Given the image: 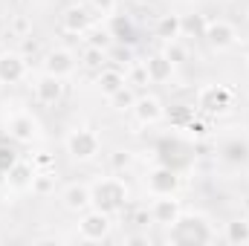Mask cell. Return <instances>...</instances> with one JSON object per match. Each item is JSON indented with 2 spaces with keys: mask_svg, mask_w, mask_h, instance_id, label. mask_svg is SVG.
<instances>
[{
  "mask_svg": "<svg viewBox=\"0 0 249 246\" xmlns=\"http://www.w3.org/2000/svg\"><path fill=\"white\" fill-rule=\"evenodd\" d=\"M162 53H165L174 64H183L188 58V50L180 44V38H177V41H162Z\"/></svg>",
  "mask_w": 249,
  "mask_h": 246,
  "instance_id": "d6a6232c",
  "label": "cell"
},
{
  "mask_svg": "<svg viewBox=\"0 0 249 246\" xmlns=\"http://www.w3.org/2000/svg\"><path fill=\"white\" fill-rule=\"evenodd\" d=\"M133 223H136V226H145V223H151V211H148V209H139V211L133 214Z\"/></svg>",
  "mask_w": 249,
  "mask_h": 246,
  "instance_id": "d590c367",
  "label": "cell"
},
{
  "mask_svg": "<svg viewBox=\"0 0 249 246\" xmlns=\"http://www.w3.org/2000/svg\"><path fill=\"white\" fill-rule=\"evenodd\" d=\"M29 162L35 165V171H53V168H55V159H53V154H47V151L32 154V159H29Z\"/></svg>",
  "mask_w": 249,
  "mask_h": 246,
  "instance_id": "e575fe53",
  "label": "cell"
},
{
  "mask_svg": "<svg viewBox=\"0 0 249 246\" xmlns=\"http://www.w3.org/2000/svg\"><path fill=\"white\" fill-rule=\"evenodd\" d=\"M206 26H209V20L203 15H197V12L183 15V38H203Z\"/></svg>",
  "mask_w": 249,
  "mask_h": 246,
  "instance_id": "484cf974",
  "label": "cell"
},
{
  "mask_svg": "<svg viewBox=\"0 0 249 246\" xmlns=\"http://www.w3.org/2000/svg\"><path fill=\"white\" fill-rule=\"evenodd\" d=\"M124 81L133 87V90H139V87H145V84H151V78H148V70H145V64H130L127 67V72H124Z\"/></svg>",
  "mask_w": 249,
  "mask_h": 246,
  "instance_id": "f1b7e54d",
  "label": "cell"
},
{
  "mask_svg": "<svg viewBox=\"0 0 249 246\" xmlns=\"http://www.w3.org/2000/svg\"><path fill=\"white\" fill-rule=\"evenodd\" d=\"M235 105V90L229 84H203L197 90V107L206 113V116H214V113H226L229 107Z\"/></svg>",
  "mask_w": 249,
  "mask_h": 246,
  "instance_id": "277c9868",
  "label": "cell"
},
{
  "mask_svg": "<svg viewBox=\"0 0 249 246\" xmlns=\"http://www.w3.org/2000/svg\"><path fill=\"white\" fill-rule=\"evenodd\" d=\"M142 64H145V70H148L151 84H165V81H171V78H174V70H177V64L171 61L162 50L151 53V55H148Z\"/></svg>",
  "mask_w": 249,
  "mask_h": 246,
  "instance_id": "2e32d148",
  "label": "cell"
},
{
  "mask_svg": "<svg viewBox=\"0 0 249 246\" xmlns=\"http://www.w3.org/2000/svg\"><path fill=\"white\" fill-rule=\"evenodd\" d=\"M203 41H206L214 53H226V50H232V47L241 41V35H238L235 23H229V20H209Z\"/></svg>",
  "mask_w": 249,
  "mask_h": 246,
  "instance_id": "9c48e42d",
  "label": "cell"
},
{
  "mask_svg": "<svg viewBox=\"0 0 249 246\" xmlns=\"http://www.w3.org/2000/svg\"><path fill=\"white\" fill-rule=\"evenodd\" d=\"M139 6H154V3H160V0H136Z\"/></svg>",
  "mask_w": 249,
  "mask_h": 246,
  "instance_id": "8d00e7d4",
  "label": "cell"
},
{
  "mask_svg": "<svg viewBox=\"0 0 249 246\" xmlns=\"http://www.w3.org/2000/svg\"><path fill=\"white\" fill-rule=\"evenodd\" d=\"M223 241L232 246H247L249 244V220L247 217H235L223 226Z\"/></svg>",
  "mask_w": 249,
  "mask_h": 246,
  "instance_id": "44dd1931",
  "label": "cell"
},
{
  "mask_svg": "<svg viewBox=\"0 0 249 246\" xmlns=\"http://www.w3.org/2000/svg\"><path fill=\"white\" fill-rule=\"evenodd\" d=\"M81 38H84V47H96V50H105V53H110V47L116 44V41H113V35H110V29H107V26H102V23L90 26Z\"/></svg>",
  "mask_w": 249,
  "mask_h": 246,
  "instance_id": "7402d4cb",
  "label": "cell"
},
{
  "mask_svg": "<svg viewBox=\"0 0 249 246\" xmlns=\"http://www.w3.org/2000/svg\"><path fill=\"white\" fill-rule=\"evenodd\" d=\"M145 188L151 197H165V194H177L180 191V174L171 165H154L145 177Z\"/></svg>",
  "mask_w": 249,
  "mask_h": 246,
  "instance_id": "52a82bcc",
  "label": "cell"
},
{
  "mask_svg": "<svg viewBox=\"0 0 249 246\" xmlns=\"http://www.w3.org/2000/svg\"><path fill=\"white\" fill-rule=\"evenodd\" d=\"M32 191L47 197L55 191V168L53 171H35V180H32Z\"/></svg>",
  "mask_w": 249,
  "mask_h": 246,
  "instance_id": "4316f807",
  "label": "cell"
},
{
  "mask_svg": "<svg viewBox=\"0 0 249 246\" xmlns=\"http://www.w3.org/2000/svg\"><path fill=\"white\" fill-rule=\"evenodd\" d=\"M29 72V61L20 50H3L0 53V84H18Z\"/></svg>",
  "mask_w": 249,
  "mask_h": 246,
  "instance_id": "7c38bea8",
  "label": "cell"
},
{
  "mask_svg": "<svg viewBox=\"0 0 249 246\" xmlns=\"http://www.w3.org/2000/svg\"><path fill=\"white\" fill-rule=\"evenodd\" d=\"M32 180H35V165L26 162V159H18L3 177L9 191H32Z\"/></svg>",
  "mask_w": 249,
  "mask_h": 246,
  "instance_id": "e0dca14e",
  "label": "cell"
},
{
  "mask_svg": "<svg viewBox=\"0 0 249 246\" xmlns=\"http://www.w3.org/2000/svg\"><path fill=\"white\" fill-rule=\"evenodd\" d=\"M6 133H9L15 142H20V145H32V142L41 139V122H38L29 110H15V113H9V119H6Z\"/></svg>",
  "mask_w": 249,
  "mask_h": 246,
  "instance_id": "8992f818",
  "label": "cell"
},
{
  "mask_svg": "<svg viewBox=\"0 0 249 246\" xmlns=\"http://www.w3.org/2000/svg\"><path fill=\"white\" fill-rule=\"evenodd\" d=\"M247 67H249V55H247Z\"/></svg>",
  "mask_w": 249,
  "mask_h": 246,
  "instance_id": "f35d334b",
  "label": "cell"
},
{
  "mask_svg": "<svg viewBox=\"0 0 249 246\" xmlns=\"http://www.w3.org/2000/svg\"><path fill=\"white\" fill-rule=\"evenodd\" d=\"M133 162H136L133 151L119 148V151H113V154H110V171H116V174H122V171H127V168H133Z\"/></svg>",
  "mask_w": 249,
  "mask_h": 246,
  "instance_id": "f546056e",
  "label": "cell"
},
{
  "mask_svg": "<svg viewBox=\"0 0 249 246\" xmlns=\"http://www.w3.org/2000/svg\"><path fill=\"white\" fill-rule=\"evenodd\" d=\"M110 229H113V217L102 209H87L78 214V241L99 244L110 235Z\"/></svg>",
  "mask_w": 249,
  "mask_h": 246,
  "instance_id": "5b68a950",
  "label": "cell"
},
{
  "mask_svg": "<svg viewBox=\"0 0 249 246\" xmlns=\"http://www.w3.org/2000/svg\"><path fill=\"white\" fill-rule=\"evenodd\" d=\"M133 119L139 124H145V127H151V124H160L165 119V105H162V99L160 96H154V93H142V96H136V105H133Z\"/></svg>",
  "mask_w": 249,
  "mask_h": 246,
  "instance_id": "8fae6325",
  "label": "cell"
},
{
  "mask_svg": "<svg viewBox=\"0 0 249 246\" xmlns=\"http://www.w3.org/2000/svg\"><path fill=\"white\" fill-rule=\"evenodd\" d=\"M70 3H87V0H70Z\"/></svg>",
  "mask_w": 249,
  "mask_h": 246,
  "instance_id": "74e56055",
  "label": "cell"
},
{
  "mask_svg": "<svg viewBox=\"0 0 249 246\" xmlns=\"http://www.w3.org/2000/svg\"><path fill=\"white\" fill-rule=\"evenodd\" d=\"M194 116H197V110L191 105H174L171 110H165V119L171 122V127H180V130H186Z\"/></svg>",
  "mask_w": 249,
  "mask_h": 246,
  "instance_id": "d4e9b609",
  "label": "cell"
},
{
  "mask_svg": "<svg viewBox=\"0 0 249 246\" xmlns=\"http://www.w3.org/2000/svg\"><path fill=\"white\" fill-rule=\"evenodd\" d=\"M90 194H93V209H102L110 217L119 214L130 200V188L122 177H96L90 183Z\"/></svg>",
  "mask_w": 249,
  "mask_h": 246,
  "instance_id": "7a4b0ae2",
  "label": "cell"
},
{
  "mask_svg": "<svg viewBox=\"0 0 249 246\" xmlns=\"http://www.w3.org/2000/svg\"><path fill=\"white\" fill-rule=\"evenodd\" d=\"M165 241L174 246H197V244H214L217 241V232L212 226V220L200 211H183L171 226H168V235Z\"/></svg>",
  "mask_w": 249,
  "mask_h": 246,
  "instance_id": "6da1fadb",
  "label": "cell"
},
{
  "mask_svg": "<svg viewBox=\"0 0 249 246\" xmlns=\"http://www.w3.org/2000/svg\"><path fill=\"white\" fill-rule=\"evenodd\" d=\"M64 151L70 154L72 162H90L102 154V136L93 127H75L64 139Z\"/></svg>",
  "mask_w": 249,
  "mask_h": 246,
  "instance_id": "3957f363",
  "label": "cell"
},
{
  "mask_svg": "<svg viewBox=\"0 0 249 246\" xmlns=\"http://www.w3.org/2000/svg\"><path fill=\"white\" fill-rule=\"evenodd\" d=\"M148 211H151V223L168 229L183 214V203L177 200V194H165V197H154V203H151Z\"/></svg>",
  "mask_w": 249,
  "mask_h": 246,
  "instance_id": "5bb4252c",
  "label": "cell"
},
{
  "mask_svg": "<svg viewBox=\"0 0 249 246\" xmlns=\"http://www.w3.org/2000/svg\"><path fill=\"white\" fill-rule=\"evenodd\" d=\"M124 84V70L122 67H116V64H107V67H102L99 72H96V90L102 93V96H113L116 90H122Z\"/></svg>",
  "mask_w": 249,
  "mask_h": 246,
  "instance_id": "ac0fdd59",
  "label": "cell"
},
{
  "mask_svg": "<svg viewBox=\"0 0 249 246\" xmlns=\"http://www.w3.org/2000/svg\"><path fill=\"white\" fill-rule=\"evenodd\" d=\"M61 206L72 214H81L87 209H93V194H90V183H70L61 191Z\"/></svg>",
  "mask_w": 249,
  "mask_h": 246,
  "instance_id": "9a60e30c",
  "label": "cell"
},
{
  "mask_svg": "<svg viewBox=\"0 0 249 246\" xmlns=\"http://www.w3.org/2000/svg\"><path fill=\"white\" fill-rule=\"evenodd\" d=\"M157 38L160 41H177V38H183V15H162L157 20Z\"/></svg>",
  "mask_w": 249,
  "mask_h": 246,
  "instance_id": "ffe728a7",
  "label": "cell"
},
{
  "mask_svg": "<svg viewBox=\"0 0 249 246\" xmlns=\"http://www.w3.org/2000/svg\"><path fill=\"white\" fill-rule=\"evenodd\" d=\"M81 64L87 67V70H93V72H99L102 67H107V53L105 50H96V47H84V55H81Z\"/></svg>",
  "mask_w": 249,
  "mask_h": 246,
  "instance_id": "83f0119b",
  "label": "cell"
},
{
  "mask_svg": "<svg viewBox=\"0 0 249 246\" xmlns=\"http://www.w3.org/2000/svg\"><path fill=\"white\" fill-rule=\"evenodd\" d=\"M220 159L229 162V165H244L249 162V142L241 136H232L220 145Z\"/></svg>",
  "mask_w": 249,
  "mask_h": 246,
  "instance_id": "d6986e66",
  "label": "cell"
},
{
  "mask_svg": "<svg viewBox=\"0 0 249 246\" xmlns=\"http://www.w3.org/2000/svg\"><path fill=\"white\" fill-rule=\"evenodd\" d=\"M87 6L93 9V15L96 18H113L116 15V9H119V0H87Z\"/></svg>",
  "mask_w": 249,
  "mask_h": 246,
  "instance_id": "1f68e13d",
  "label": "cell"
},
{
  "mask_svg": "<svg viewBox=\"0 0 249 246\" xmlns=\"http://www.w3.org/2000/svg\"><path fill=\"white\" fill-rule=\"evenodd\" d=\"M64 90H67V84H64V78L58 75H50V72H41L35 81H32V96H35V102L38 105H58L64 99Z\"/></svg>",
  "mask_w": 249,
  "mask_h": 246,
  "instance_id": "30bf717a",
  "label": "cell"
},
{
  "mask_svg": "<svg viewBox=\"0 0 249 246\" xmlns=\"http://www.w3.org/2000/svg\"><path fill=\"white\" fill-rule=\"evenodd\" d=\"M20 157H18V151L15 148H9V145H0V180L6 177V171L18 162Z\"/></svg>",
  "mask_w": 249,
  "mask_h": 246,
  "instance_id": "836d02e7",
  "label": "cell"
},
{
  "mask_svg": "<svg viewBox=\"0 0 249 246\" xmlns=\"http://www.w3.org/2000/svg\"><path fill=\"white\" fill-rule=\"evenodd\" d=\"M44 72H50V75H58V78H70L72 72H75V67H78V58H75V53L72 50H67V47H55V50H50L47 55H44Z\"/></svg>",
  "mask_w": 249,
  "mask_h": 246,
  "instance_id": "4fadbf2b",
  "label": "cell"
},
{
  "mask_svg": "<svg viewBox=\"0 0 249 246\" xmlns=\"http://www.w3.org/2000/svg\"><path fill=\"white\" fill-rule=\"evenodd\" d=\"M99 23V18L93 15V9L87 6V3H70L67 9H64L61 15V26L64 32H70V35H84L90 26H96Z\"/></svg>",
  "mask_w": 249,
  "mask_h": 246,
  "instance_id": "ba28073f",
  "label": "cell"
},
{
  "mask_svg": "<svg viewBox=\"0 0 249 246\" xmlns=\"http://www.w3.org/2000/svg\"><path fill=\"white\" fill-rule=\"evenodd\" d=\"M107 29H110V35H113V41H119V44H124V47H130V44L136 41V29H133V23H130L127 18H122V15H113Z\"/></svg>",
  "mask_w": 249,
  "mask_h": 246,
  "instance_id": "603a6c76",
  "label": "cell"
},
{
  "mask_svg": "<svg viewBox=\"0 0 249 246\" xmlns=\"http://www.w3.org/2000/svg\"><path fill=\"white\" fill-rule=\"evenodd\" d=\"M107 102H110L113 110H119V113H130L133 105H136V90H133L130 84H124L122 90H116L113 96H107Z\"/></svg>",
  "mask_w": 249,
  "mask_h": 246,
  "instance_id": "cb8c5ba5",
  "label": "cell"
},
{
  "mask_svg": "<svg viewBox=\"0 0 249 246\" xmlns=\"http://www.w3.org/2000/svg\"><path fill=\"white\" fill-rule=\"evenodd\" d=\"M9 32L15 38H29L32 35V18L29 15H15L12 23H9Z\"/></svg>",
  "mask_w": 249,
  "mask_h": 246,
  "instance_id": "4dcf8cb0",
  "label": "cell"
}]
</instances>
